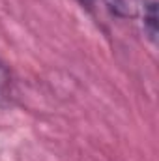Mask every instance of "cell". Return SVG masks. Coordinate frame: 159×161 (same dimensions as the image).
<instances>
[{
	"mask_svg": "<svg viewBox=\"0 0 159 161\" xmlns=\"http://www.w3.org/2000/svg\"><path fill=\"white\" fill-rule=\"evenodd\" d=\"M79 2L97 19H103V17L123 19L131 15V9L125 0H79Z\"/></svg>",
	"mask_w": 159,
	"mask_h": 161,
	"instance_id": "6da1fadb",
	"label": "cell"
},
{
	"mask_svg": "<svg viewBox=\"0 0 159 161\" xmlns=\"http://www.w3.org/2000/svg\"><path fill=\"white\" fill-rule=\"evenodd\" d=\"M9 71L6 69V66L0 62V99L2 97H6L8 96V92H9Z\"/></svg>",
	"mask_w": 159,
	"mask_h": 161,
	"instance_id": "7a4b0ae2",
	"label": "cell"
}]
</instances>
